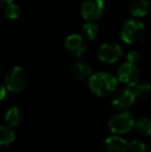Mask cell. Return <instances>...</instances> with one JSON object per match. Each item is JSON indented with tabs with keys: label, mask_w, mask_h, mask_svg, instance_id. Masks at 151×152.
I'll return each mask as SVG.
<instances>
[{
	"label": "cell",
	"mask_w": 151,
	"mask_h": 152,
	"mask_svg": "<svg viewBox=\"0 0 151 152\" xmlns=\"http://www.w3.org/2000/svg\"><path fill=\"white\" fill-rule=\"evenodd\" d=\"M90 91L98 97L111 96L118 87V79L107 72H93L88 79Z\"/></svg>",
	"instance_id": "6da1fadb"
},
{
	"label": "cell",
	"mask_w": 151,
	"mask_h": 152,
	"mask_svg": "<svg viewBox=\"0 0 151 152\" xmlns=\"http://www.w3.org/2000/svg\"><path fill=\"white\" fill-rule=\"evenodd\" d=\"M146 27L140 19H129L123 24L120 30V37L127 45L139 44L145 38Z\"/></svg>",
	"instance_id": "7a4b0ae2"
},
{
	"label": "cell",
	"mask_w": 151,
	"mask_h": 152,
	"mask_svg": "<svg viewBox=\"0 0 151 152\" xmlns=\"http://www.w3.org/2000/svg\"><path fill=\"white\" fill-rule=\"evenodd\" d=\"M28 84V74L20 65L12 66L4 77V86L10 93H21Z\"/></svg>",
	"instance_id": "3957f363"
},
{
	"label": "cell",
	"mask_w": 151,
	"mask_h": 152,
	"mask_svg": "<svg viewBox=\"0 0 151 152\" xmlns=\"http://www.w3.org/2000/svg\"><path fill=\"white\" fill-rule=\"evenodd\" d=\"M135 117L128 111H121L112 115L108 121V126L114 134H124L133 129Z\"/></svg>",
	"instance_id": "277c9868"
},
{
	"label": "cell",
	"mask_w": 151,
	"mask_h": 152,
	"mask_svg": "<svg viewBox=\"0 0 151 152\" xmlns=\"http://www.w3.org/2000/svg\"><path fill=\"white\" fill-rule=\"evenodd\" d=\"M117 79L118 82L122 83L127 88H133L140 82V72L137 67V64L129 62L121 64L117 70Z\"/></svg>",
	"instance_id": "5b68a950"
},
{
	"label": "cell",
	"mask_w": 151,
	"mask_h": 152,
	"mask_svg": "<svg viewBox=\"0 0 151 152\" xmlns=\"http://www.w3.org/2000/svg\"><path fill=\"white\" fill-rule=\"evenodd\" d=\"M106 4L104 0H83L81 4V16L86 21L96 22L104 15Z\"/></svg>",
	"instance_id": "8992f818"
},
{
	"label": "cell",
	"mask_w": 151,
	"mask_h": 152,
	"mask_svg": "<svg viewBox=\"0 0 151 152\" xmlns=\"http://www.w3.org/2000/svg\"><path fill=\"white\" fill-rule=\"evenodd\" d=\"M123 54L122 47L116 42H104L98 49L97 57L105 63H115L121 58Z\"/></svg>",
	"instance_id": "52a82bcc"
},
{
	"label": "cell",
	"mask_w": 151,
	"mask_h": 152,
	"mask_svg": "<svg viewBox=\"0 0 151 152\" xmlns=\"http://www.w3.org/2000/svg\"><path fill=\"white\" fill-rule=\"evenodd\" d=\"M136 99L137 97L131 88H123L116 90L111 95V104L118 111H126L135 104Z\"/></svg>",
	"instance_id": "ba28073f"
},
{
	"label": "cell",
	"mask_w": 151,
	"mask_h": 152,
	"mask_svg": "<svg viewBox=\"0 0 151 152\" xmlns=\"http://www.w3.org/2000/svg\"><path fill=\"white\" fill-rule=\"evenodd\" d=\"M64 47L69 55H71L73 57H77V58L83 56L87 50L85 37L78 33H74L67 36L65 38Z\"/></svg>",
	"instance_id": "9c48e42d"
},
{
	"label": "cell",
	"mask_w": 151,
	"mask_h": 152,
	"mask_svg": "<svg viewBox=\"0 0 151 152\" xmlns=\"http://www.w3.org/2000/svg\"><path fill=\"white\" fill-rule=\"evenodd\" d=\"M127 141L119 134L108 137L105 141V148L107 152H126Z\"/></svg>",
	"instance_id": "30bf717a"
},
{
	"label": "cell",
	"mask_w": 151,
	"mask_h": 152,
	"mask_svg": "<svg viewBox=\"0 0 151 152\" xmlns=\"http://www.w3.org/2000/svg\"><path fill=\"white\" fill-rule=\"evenodd\" d=\"M71 70H73L74 77L79 81H88V79L93 74L92 67L90 64L88 62L82 60L76 61L71 67Z\"/></svg>",
	"instance_id": "8fae6325"
},
{
	"label": "cell",
	"mask_w": 151,
	"mask_h": 152,
	"mask_svg": "<svg viewBox=\"0 0 151 152\" xmlns=\"http://www.w3.org/2000/svg\"><path fill=\"white\" fill-rule=\"evenodd\" d=\"M4 121L5 124L10 127H17L23 121V112L19 107H12L6 111L4 115Z\"/></svg>",
	"instance_id": "7c38bea8"
},
{
	"label": "cell",
	"mask_w": 151,
	"mask_h": 152,
	"mask_svg": "<svg viewBox=\"0 0 151 152\" xmlns=\"http://www.w3.org/2000/svg\"><path fill=\"white\" fill-rule=\"evenodd\" d=\"M129 12L133 18H144L149 12V2L147 0H135L131 5Z\"/></svg>",
	"instance_id": "4fadbf2b"
},
{
	"label": "cell",
	"mask_w": 151,
	"mask_h": 152,
	"mask_svg": "<svg viewBox=\"0 0 151 152\" xmlns=\"http://www.w3.org/2000/svg\"><path fill=\"white\" fill-rule=\"evenodd\" d=\"M16 140V134H15L12 127L8 125H0V149L8 148Z\"/></svg>",
	"instance_id": "5bb4252c"
},
{
	"label": "cell",
	"mask_w": 151,
	"mask_h": 152,
	"mask_svg": "<svg viewBox=\"0 0 151 152\" xmlns=\"http://www.w3.org/2000/svg\"><path fill=\"white\" fill-rule=\"evenodd\" d=\"M82 33L85 39L95 40L99 35V27L95 21H86L82 27Z\"/></svg>",
	"instance_id": "9a60e30c"
},
{
	"label": "cell",
	"mask_w": 151,
	"mask_h": 152,
	"mask_svg": "<svg viewBox=\"0 0 151 152\" xmlns=\"http://www.w3.org/2000/svg\"><path fill=\"white\" fill-rule=\"evenodd\" d=\"M133 129L138 134L142 137H147L151 134V119L147 117H141V118L135 120Z\"/></svg>",
	"instance_id": "2e32d148"
},
{
	"label": "cell",
	"mask_w": 151,
	"mask_h": 152,
	"mask_svg": "<svg viewBox=\"0 0 151 152\" xmlns=\"http://www.w3.org/2000/svg\"><path fill=\"white\" fill-rule=\"evenodd\" d=\"M136 97L140 99H146L151 94V85L147 82H139L133 87Z\"/></svg>",
	"instance_id": "e0dca14e"
},
{
	"label": "cell",
	"mask_w": 151,
	"mask_h": 152,
	"mask_svg": "<svg viewBox=\"0 0 151 152\" xmlns=\"http://www.w3.org/2000/svg\"><path fill=\"white\" fill-rule=\"evenodd\" d=\"M21 15V8L18 4L15 2L12 3L5 4L4 6V16L8 19V20H17Z\"/></svg>",
	"instance_id": "ac0fdd59"
},
{
	"label": "cell",
	"mask_w": 151,
	"mask_h": 152,
	"mask_svg": "<svg viewBox=\"0 0 151 152\" xmlns=\"http://www.w3.org/2000/svg\"><path fill=\"white\" fill-rule=\"evenodd\" d=\"M146 144L141 140H131L127 143L128 152H146Z\"/></svg>",
	"instance_id": "d6986e66"
},
{
	"label": "cell",
	"mask_w": 151,
	"mask_h": 152,
	"mask_svg": "<svg viewBox=\"0 0 151 152\" xmlns=\"http://www.w3.org/2000/svg\"><path fill=\"white\" fill-rule=\"evenodd\" d=\"M140 61V54L137 51H129L126 54V62L137 64Z\"/></svg>",
	"instance_id": "ffe728a7"
},
{
	"label": "cell",
	"mask_w": 151,
	"mask_h": 152,
	"mask_svg": "<svg viewBox=\"0 0 151 152\" xmlns=\"http://www.w3.org/2000/svg\"><path fill=\"white\" fill-rule=\"evenodd\" d=\"M6 94H7V89L4 86V84H0V102L3 100L6 97Z\"/></svg>",
	"instance_id": "44dd1931"
},
{
	"label": "cell",
	"mask_w": 151,
	"mask_h": 152,
	"mask_svg": "<svg viewBox=\"0 0 151 152\" xmlns=\"http://www.w3.org/2000/svg\"><path fill=\"white\" fill-rule=\"evenodd\" d=\"M16 0H0V3H2V4H8V3H12V2H15Z\"/></svg>",
	"instance_id": "7402d4cb"
},
{
	"label": "cell",
	"mask_w": 151,
	"mask_h": 152,
	"mask_svg": "<svg viewBox=\"0 0 151 152\" xmlns=\"http://www.w3.org/2000/svg\"><path fill=\"white\" fill-rule=\"evenodd\" d=\"M149 152H151V149H150V150H149Z\"/></svg>",
	"instance_id": "603a6c76"
}]
</instances>
